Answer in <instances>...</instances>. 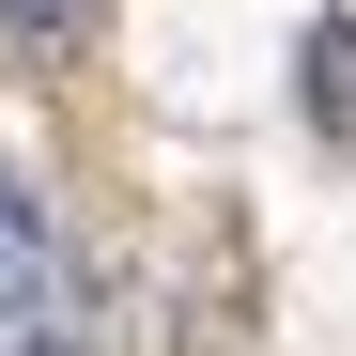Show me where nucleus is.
<instances>
[{"mask_svg":"<svg viewBox=\"0 0 356 356\" xmlns=\"http://www.w3.org/2000/svg\"><path fill=\"white\" fill-rule=\"evenodd\" d=\"M78 31H93V0H0V47H31V63L78 47Z\"/></svg>","mask_w":356,"mask_h":356,"instance_id":"f03ea898","label":"nucleus"},{"mask_svg":"<svg viewBox=\"0 0 356 356\" xmlns=\"http://www.w3.org/2000/svg\"><path fill=\"white\" fill-rule=\"evenodd\" d=\"M0 356H78V341L63 325H0Z\"/></svg>","mask_w":356,"mask_h":356,"instance_id":"7ed1b4c3","label":"nucleus"},{"mask_svg":"<svg viewBox=\"0 0 356 356\" xmlns=\"http://www.w3.org/2000/svg\"><path fill=\"white\" fill-rule=\"evenodd\" d=\"M0 325H63V248L16 186H0Z\"/></svg>","mask_w":356,"mask_h":356,"instance_id":"f257e3e1","label":"nucleus"}]
</instances>
